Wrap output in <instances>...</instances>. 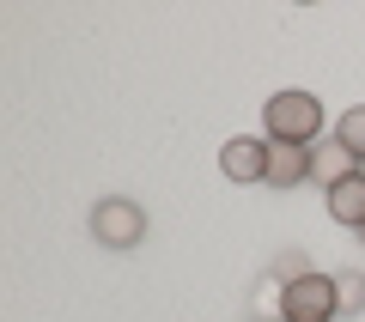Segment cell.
Instances as JSON below:
<instances>
[{
  "label": "cell",
  "instance_id": "8992f818",
  "mask_svg": "<svg viewBox=\"0 0 365 322\" xmlns=\"http://www.w3.org/2000/svg\"><path fill=\"white\" fill-rule=\"evenodd\" d=\"M323 207H329V219H335V225L365 232V170H359V177H347V182H335V189L323 194Z\"/></svg>",
  "mask_w": 365,
  "mask_h": 322
},
{
  "label": "cell",
  "instance_id": "5b68a950",
  "mask_svg": "<svg viewBox=\"0 0 365 322\" xmlns=\"http://www.w3.org/2000/svg\"><path fill=\"white\" fill-rule=\"evenodd\" d=\"M359 170H365V165H359V158H353L347 146L335 140V134H329V140H317V146H311V182H317V189H323V194L335 189V182L359 177Z\"/></svg>",
  "mask_w": 365,
  "mask_h": 322
},
{
  "label": "cell",
  "instance_id": "52a82bcc",
  "mask_svg": "<svg viewBox=\"0 0 365 322\" xmlns=\"http://www.w3.org/2000/svg\"><path fill=\"white\" fill-rule=\"evenodd\" d=\"M311 182V146H268V189H299Z\"/></svg>",
  "mask_w": 365,
  "mask_h": 322
},
{
  "label": "cell",
  "instance_id": "3957f363",
  "mask_svg": "<svg viewBox=\"0 0 365 322\" xmlns=\"http://www.w3.org/2000/svg\"><path fill=\"white\" fill-rule=\"evenodd\" d=\"M280 322H335V274H304L280 298Z\"/></svg>",
  "mask_w": 365,
  "mask_h": 322
},
{
  "label": "cell",
  "instance_id": "7a4b0ae2",
  "mask_svg": "<svg viewBox=\"0 0 365 322\" xmlns=\"http://www.w3.org/2000/svg\"><path fill=\"white\" fill-rule=\"evenodd\" d=\"M86 225H91V244L98 249H140L146 232H153V219H146V207L134 194H104Z\"/></svg>",
  "mask_w": 365,
  "mask_h": 322
},
{
  "label": "cell",
  "instance_id": "6da1fadb",
  "mask_svg": "<svg viewBox=\"0 0 365 322\" xmlns=\"http://www.w3.org/2000/svg\"><path fill=\"white\" fill-rule=\"evenodd\" d=\"M262 134L280 146H317L329 134V116H323V98L304 85L292 91H274L268 103H262Z\"/></svg>",
  "mask_w": 365,
  "mask_h": 322
},
{
  "label": "cell",
  "instance_id": "9c48e42d",
  "mask_svg": "<svg viewBox=\"0 0 365 322\" xmlns=\"http://www.w3.org/2000/svg\"><path fill=\"white\" fill-rule=\"evenodd\" d=\"M329 134H335V140H341V146H347V152H353V158L365 165V103H353V110H341V122H335Z\"/></svg>",
  "mask_w": 365,
  "mask_h": 322
},
{
  "label": "cell",
  "instance_id": "8fae6325",
  "mask_svg": "<svg viewBox=\"0 0 365 322\" xmlns=\"http://www.w3.org/2000/svg\"><path fill=\"white\" fill-rule=\"evenodd\" d=\"M244 322H280V316H244Z\"/></svg>",
  "mask_w": 365,
  "mask_h": 322
},
{
  "label": "cell",
  "instance_id": "30bf717a",
  "mask_svg": "<svg viewBox=\"0 0 365 322\" xmlns=\"http://www.w3.org/2000/svg\"><path fill=\"white\" fill-rule=\"evenodd\" d=\"M268 268L280 274V280H287V286H292V280H304V274H317V268H311V256H304V249H280V256H274Z\"/></svg>",
  "mask_w": 365,
  "mask_h": 322
},
{
  "label": "cell",
  "instance_id": "277c9868",
  "mask_svg": "<svg viewBox=\"0 0 365 322\" xmlns=\"http://www.w3.org/2000/svg\"><path fill=\"white\" fill-rule=\"evenodd\" d=\"M268 134H232L220 146V170L232 182H268Z\"/></svg>",
  "mask_w": 365,
  "mask_h": 322
},
{
  "label": "cell",
  "instance_id": "7c38bea8",
  "mask_svg": "<svg viewBox=\"0 0 365 322\" xmlns=\"http://www.w3.org/2000/svg\"><path fill=\"white\" fill-rule=\"evenodd\" d=\"M359 244H365V232H359Z\"/></svg>",
  "mask_w": 365,
  "mask_h": 322
},
{
  "label": "cell",
  "instance_id": "ba28073f",
  "mask_svg": "<svg viewBox=\"0 0 365 322\" xmlns=\"http://www.w3.org/2000/svg\"><path fill=\"white\" fill-rule=\"evenodd\" d=\"M335 316H365V274L359 268H341L335 274Z\"/></svg>",
  "mask_w": 365,
  "mask_h": 322
}]
</instances>
